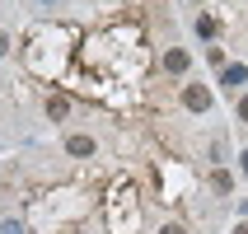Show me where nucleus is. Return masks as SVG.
<instances>
[{
	"label": "nucleus",
	"mask_w": 248,
	"mask_h": 234,
	"mask_svg": "<svg viewBox=\"0 0 248 234\" xmlns=\"http://www.w3.org/2000/svg\"><path fill=\"white\" fill-rule=\"evenodd\" d=\"M183 103H187L192 112H206L211 108V94H206V89H197V84H187V89H183Z\"/></svg>",
	"instance_id": "nucleus-1"
},
{
	"label": "nucleus",
	"mask_w": 248,
	"mask_h": 234,
	"mask_svg": "<svg viewBox=\"0 0 248 234\" xmlns=\"http://www.w3.org/2000/svg\"><path fill=\"white\" fill-rule=\"evenodd\" d=\"M187 66H192V56L183 52V47H173V52H164V70H173V75H183Z\"/></svg>",
	"instance_id": "nucleus-2"
},
{
	"label": "nucleus",
	"mask_w": 248,
	"mask_h": 234,
	"mask_svg": "<svg viewBox=\"0 0 248 234\" xmlns=\"http://www.w3.org/2000/svg\"><path fill=\"white\" fill-rule=\"evenodd\" d=\"M220 84H225V89H239V84H248V70L244 66H225L220 70Z\"/></svg>",
	"instance_id": "nucleus-3"
},
{
	"label": "nucleus",
	"mask_w": 248,
	"mask_h": 234,
	"mask_svg": "<svg viewBox=\"0 0 248 234\" xmlns=\"http://www.w3.org/2000/svg\"><path fill=\"white\" fill-rule=\"evenodd\" d=\"M66 150L84 159V155H94V140H89V136H70V140H66Z\"/></svg>",
	"instance_id": "nucleus-4"
},
{
	"label": "nucleus",
	"mask_w": 248,
	"mask_h": 234,
	"mask_svg": "<svg viewBox=\"0 0 248 234\" xmlns=\"http://www.w3.org/2000/svg\"><path fill=\"white\" fill-rule=\"evenodd\" d=\"M211 187H216V192H230V187H234V178H230V173H216V178H211Z\"/></svg>",
	"instance_id": "nucleus-5"
},
{
	"label": "nucleus",
	"mask_w": 248,
	"mask_h": 234,
	"mask_svg": "<svg viewBox=\"0 0 248 234\" xmlns=\"http://www.w3.org/2000/svg\"><path fill=\"white\" fill-rule=\"evenodd\" d=\"M0 234H24V225L19 220H0Z\"/></svg>",
	"instance_id": "nucleus-6"
},
{
	"label": "nucleus",
	"mask_w": 248,
	"mask_h": 234,
	"mask_svg": "<svg viewBox=\"0 0 248 234\" xmlns=\"http://www.w3.org/2000/svg\"><path fill=\"white\" fill-rule=\"evenodd\" d=\"M239 122H248V94L239 98Z\"/></svg>",
	"instance_id": "nucleus-7"
},
{
	"label": "nucleus",
	"mask_w": 248,
	"mask_h": 234,
	"mask_svg": "<svg viewBox=\"0 0 248 234\" xmlns=\"http://www.w3.org/2000/svg\"><path fill=\"white\" fill-rule=\"evenodd\" d=\"M159 234H183V225H164V230H159Z\"/></svg>",
	"instance_id": "nucleus-8"
},
{
	"label": "nucleus",
	"mask_w": 248,
	"mask_h": 234,
	"mask_svg": "<svg viewBox=\"0 0 248 234\" xmlns=\"http://www.w3.org/2000/svg\"><path fill=\"white\" fill-rule=\"evenodd\" d=\"M239 159H244V173H248V150H244V155H239Z\"/></svg>",
	"instance_id": "nucleus-9"
},
{
	"label": "nucleus",
	"mask_w": 248,
	"mask_h": 234,
	"mask_svg": "<svg viewBox=\"0 0 248 234\" xmlns=\"http://www.w3.org/2000/svg\"><path fill=\"white\" fill-rule=\"evenodd\" d=\"M234 234H248V225H239V230H234Z\"/></svg>",
	"instance_id": "nucleus-10"
},
{
	"label": "nucleus",
	"mask_w": 248,
	"mask_h": 234,
	"mask_svg": "<svg viewBox=\"0 0 248 234\" xmlns=\"http://www.w3.org/2000/svg\"><path fill=\"white\" fill-rule=\"evenodd\" d=\"M42 5H56V0H42Z\"/></svg>",
	"instance_id": "nucleus-11"
}]
</instances>
